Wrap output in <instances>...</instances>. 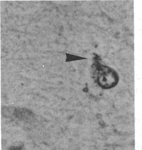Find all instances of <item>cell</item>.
<instances>
[{
	"instance_id": "2",
	"label": "cell",
	"mask_w": 142,
	"mask_h": 150,
	"mask_svg": "<svg viewBox=\"0 0 142 150\" xmlns=\"http://www.w3.org/2000/svg\"><path fill=\"white\" fill-rule=\"evenodd\" d=\"M10 150H22L21 146H11Z\"/></svg>"
},
{
	"instance_id": "1",
	"label": "cell",
	"mask_w": 142,
	"mask_h": 150,
	"mask_svg": "<svg viewBox=\"0 0 142 150\" xmlns=\"http://www.w3.org/2000/svg\"><path fill=\"white\" fill-rule=\"evenodd\" d=\"M98 81L100 85L106 88L112 87L114 86L118 81L116 74L112 71L103 69L98 72Z\"/></svg>"
}]
</instances>
